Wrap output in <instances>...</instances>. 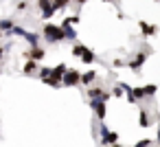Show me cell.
<instances>
[{
  "label": "cell",
  "instance_id": "cell-17",
  "mask_svg": "<svg viewBox=\"0 0 160 147\" xmlns=\"http://www.w3.org/2000/svg\"><path fill=\"white\" fill-rule=\"evenodd\" d=\"M13 27H16V22H13V20H9V18H5V20H0V29L5 31V35H7V33H9V31H11Z\"/></svg>",
  "mask_w": 160,
  "mask_h": 147
},
{
  "label": "cell",
  "instance_id": "cell-26",
  "mask_svg": "<svg viewBox=\"0 0 160 147\" xmlns=\"http://www.w3.org/2000/svg\"><path fill=\"white\" fill-rule=\"evenodd\" d=\"M51 5H53V0H38V7H40L42 11H44V9H48Z\"/></svg>",
  "mask_w": 160,
  "mask_h": 147
},
{
  "label": "cell",
  "instance_id": "cell-36",
  "mask_svg": "<svg viewBox=\"0 0 160 147\" xmlns=\"http://www.w3.org/2000/svg\"><path fill=\"white\" fill-rule=\"evenodd\" d=\"M29 3H35V0H29Z\"/></svg>",
  "mask_w": 160,
  "mask_h": 147
},
{
  "label": "cell",
  "instance_id": "cell-22",
  "mask_svg": "<svg viewBox=\"0 0 160 147\" xmlns=\"http://www.w3.org/2000/svg\"><path fill=\"white\" fill-rule=\"evenodd\" d=\"M123 92H125L123 84H114V88H112V94H114V97H123Z\"/></svg>",
  "mask_w": 160,
  "mask_h": 147
},
{
  "label": "cell",
  "instance_id": "cell-20",
  "mask_svg": "<svg viewBox=\"0 0 160 147\" xmlns=\"http://www.w3.org/2000/svg\"><path fill=\"white\" fill-rule=\"evenodd\" d=\"M145 92H147V97H156L158 86H156V84H147V86H145Z\"/></svg>",
  "mask_w": 160,
  "mask_h": 147
},
{
  "label": "cell",
  "instance_id": "cell-27",
  "mask_svg": "<svg viewBox=\"0 0 160 147\" xmlns=\"http://www.w3.org/2000/svg\"><path fill=\"white\" fill-rule=\"evenodd\" d=\"M112 66H114V68H123V66H127V62H125V59H121V57H116V59L112 62Z\"/></svg>",
  "mask_w": 160,
  "mask_h": 147
},
{
  "label": "cell",
  "instance_id": "cell-30",
  "mask_svg": "<svg viewBox=\"0 0 160 147\" xmlns=\"http://www.w3.org/2000/svg\"><path fill=\"white\" fill-rule=\"evenodd\" d=\"M99 132H101V136H105V134H108V132H112V129H110V127H108V125L101 121V125H99Z\"/></svg>",
  "mask_w": 160,
  "mask_h": 147
},
{
  "label": "cell",
  "instance_id": "cell-15",
  "mask_svg": "<svg viewBox=\"0 0 160 147\" xmlns=\"http://www.w3.org/2000/svg\"><path fill=\"white\" fill-rule=\"evenodd\" d=\"M24 40L31 44V46H38V42H40V35L35 33V31H27V35H24Z\"/></svg>",
  "mask_w": 160,
  "mask_h": 147
},
{
  "label": "cell",
  "instance_id": "cell-21",
  "mask_svg": "<svg viewBox=\"0 0 160 147\" xmlns=\"http://www.w3.org/2000/svg\"><path fill=\"white\" fill-rule=\"evenodd\" d=\"M134 97H136L138 101H145V99H147V92H145V88H134Z\"/></svg>",
  "mask_w": 160,
  "mask_h": 147
},
{
  "label": "cell",
  "instance_id": "cell-3",
  "mask_svg": "<svg viewBox=\"0 0 160 147\" xmlns=\"http://www.w3.org/2000/svg\"><path fill=\"white\" fill-rule=\"evenodd\" d=\"M86 94H88V99H103V101H110V97H114L112 92H105V90L99 88V86H90V88L86 90Z\"/></svg>",
  "mask_w": 160,
  "mask_h": 147
},
{
  "label": "cell",
  "instance_id": "cell-14",
  "mask_svg": "<svg viewBox=\"0 0 160 147\" xmlns=\"http://www.w3.org/2000/svg\"><path fill=\"white\" fill-rule=\"evenodd\" d=\"M57 11H59V9H57V7H55V3H53L48 9H44V11H42V20H51V18H53Z\"/></svg>",
  "mask_w": 160,
  "mask_h": 147
},
{
  "label": "cell",
  "instance_id": "cell-33",
  "mask_svg": "<svg viewBox=\"0 0 160 147\" xmlns=\"http://www.w3.org/2000/svg\"><path fill=\"white\" fill-rule=\"evenodd\" d=\"M110 147H123V145H121V143H114V145H110Z\"/></svg>",
  "mask_w": 160,
  "mask_h": 147
},
{
  "label": "cell",
  "instance_id": "cell-16",
  "mask_svg": "<svg viewBox=\"0 0 160 147\" xmlns=\"http://www.w3.org/2000/svg\"><path fill=\"white\" fill-rule=\"evenodd\" d=\"M81 62H83V64H92V62H97V55H94V51L86 48V53L81 55Z\"/></svg>",
  "mask_w": 160,
  "mask_h": 147
},
{
  "label": "cell",
  "instance_id": "cell-13",
  "mask_svg": "<svg viewBox=\"0 0 160 147\" xmlns=\"http://www.w3.org/2000/svg\"><path fill=\"white\" fill-rule=\"evenodd\" d=\"M62 27H64V33H66V40H77V31H75V27L68 22V20H64L62 22Z\"/></svg>",
  "mask_w": 160,
  "mask_h": 147
},
{
  "label": "cell",
  "instance_id": "cell-11",
  "mask_svg": "<svg viewBox=\"0 0 160 147\" xmlns=\"http://www.w3.org/2000/svg\"><path fill=\"white\" fill-rule=\"evenodd\" d=\"M22 73H24V75H29V77H31V75H35V73H38V59H27V62H24Z\"/></svg>",
  "mask_w": 160,
  "mask_h": 147
},
{
  "label": "cell",
  "instance_id": "cell-8",
  "mask_svg": "<svg viewBox=\"0 0 160 147\" xmlns=\"http://www.w3.org/2000/svg\"><path fill=\"white\" fill-rule=\"evenodd\" d=\"M97 79H99V73H97V70H86V73H81V84H83V86H92Z\"/></svg>",
  "mask_w": 160,
  "mask_h": 147
},
{
  "label": "cell",
  "instance_id": "cell-2",
  "mask_svg": "<svg viewBox=\"0 0 160 147\" xmlns=\"http://www.w3.org/2000/svg\"><path fill=\"white\" fill-rule=\"evenodd\" d=\"M145 62H147V51H138V53L127 62V68H129L134 75H140V68H142Z\"/></svg>",
  "mask_w": 160,
  "mask_h": 147
},
{
  "label": "cell",
  "instance_id": "cell-10",
  "mask_svg": "<svg viewBox=\"0 0 160 147\" xmlns=\"http://www.w3.org/2000/svg\"><path fill=\"white\" fill-rule=\"evenodd\" d=\"M138 125H140V127H149V125H151V119H149L147 108H140V110H138Z\"/></svg>",
  "mask_w": 160,
  "mask_h": 147
},
{
  "label": "cell",
  "instance_id": "cell-34",
  "mask_svg": "<svg viewBox=\"0 0 160 147\" xmlns=\"http://www.w3.org/2000/svg\"><path fill=\"white\" fill-rule=\"evenodd\" d=\"M103 3H110V5H114V0H103Z\"/></svg>",
  "mask_w": 160,
  "mask_h": 147
},
{
  "label": "cell",
  "instance_id": "cell-9",
  "mask_svg": "<svg viewBox=\"0 0 160 147\" xmlns=\"http://www.w3.org/2000/svg\"><path fill=\"white\" fill-rule=\"evenodd\" d=\"M66 70H68V66H66V64H57V66L53 68V75H51V77L64 84V75H66Z\"/></svg>",
  "mask_w": 160,
  "mask_h": 147
},
{
  "label": "cell",
  "instance_id": "cell-18",
  "mask_svg": "<svg viewBox=\"0 0 160 147\" xmlns=\"http://www.w3.org/2000/svg\"><path fill=\"white\" fill-rule=\"evenodd\" d=\"M7 35H9V38H24V35H27V31H24L22 27H13Z\"/></svg>",
  "mask_w": 160,
  "mask_h": 147
},
{
  "label": "cell",
  "instance_id": "cell-25",
  "mask_svg": "<svg viewBox=\"0 0 160 147\" xmlns=\"http://www.w3.org/2000/svg\"><path fill=\"white\" fill-rule=\"evenodd\" d=\"M53 3H55L57 9H64V7H68V5L72 3V0H53Z\"/></svg>",
  "mask_w": 160,
  "mask_h": 147
},
{
  "label": "cell",
  "instance_id": "cell-7",
  "mask_svg": "<svg viewBox=\"0 0 160 147\" xmlns=\"http://www.w3.org/2000/svg\"><path fill=\"white\" fill-rule=\"evenodd\" d=\"M138 27H140V31H142V38H151V35L158 33V27H156V24H147L145 20H138Z\"/></svg>",
  "mask_w": 160,
  "mask_h": 147
},
{
  "label": "cell",
  "instance_id": "cell-1",
  "mask_svg": "<svg viewBox=\"0 0 160 147\" xmlns=\"http://www.w3.org/2000/svg\"><path fill=\"white\" fill-rule=\"evenodd\" d=\"M42 35H44V40L48 42V44H59L62 40H66V33H64V27L59 24H51V22H46L44 24V29H42Z\"/></svg>",
  "mask_w": 160,
  "mask_h": 147
},
{
  "label": "cell",
  "instance_id": "cell-31",
  "mask_svg": "<svg viewBox=\"0 0 160 147\" xmlns=\"http://www.w3.org/2000/svg\"><path fill=\"white\" fill-rule=\"evenodd\" d=\"M5 51H9V46H5V48H2V46H0V59H2V57H5Z\"/></svg>",
  "mask_w": 160,
  "mask_h": 147
},
{
  "label": "cell",
  "instance_id": "cell-19",
  "mask_svg": "<svg viewBox=\"0 0 160 147\" xmlns=\"http://www.w3.org/2000/svg\"><path fill=\"white\" fill-rule=\"evenodd\" d=\"M83 53H86V46H83V44H75V46H72V55H75V57H79V59H81V55H83Z\"/></svg>",
  "mask_w": 160,
  "mask_h": 147
},
{
  "label": "cell",
  "instance_id": "cell-6",
  "mask_svg": "<svg viewBox=\"0 0 160 147\" xmlns=\"http://www.w3.org/2000/svg\"><path fill=\"white\" fill-rule=\"evenodd\" d=\"M44 57H46V51L40 48V46H31V48L24 53V59H38V62H42Z\"/></svg>",
  "mask_w": 160,
  "mask_h": 147
},
{
  "label": "cell",
  "instance_id": "cell-35",
  "mask_svg": "<svg viewBox=\"0 0 160 147\" xmlns=\"http://www.w3.org/2000/svg\"><path fill=\"white\" fill-rule=\"evenodd\" d=\"M153 3H160V0H153Z\"/></svg>",
  "mask_w": 160,
  "mask_h": 147
},
{
  "label": "cell",
  "instance_id": "cell-29",
  "mask_svg": "<svg viewBox=\"0 0 160 147\" xmlns=\"http://www.w3.org/2000/svg\"><path fill=\"white\" fill-rule=\"evenodd\" d=\"M66 20H68V22H70V24H72V27H77V24H79V22H81V18H79V16H68V18H66Z\"/></svg>",
  "mask_w": 160,
  "mask_h": 147
},
{
  "label": "cell",
  "instance_id": "cell-24",
  "mask_svg": "<svg viewBox=\"0 0 160 147\" xmlns=\"http://www.w3.org/2000/svg\"><path fill=\"white\" fill-rule=\"evenodd\" d=\"M51 75H53V68H42V70H40V79H42V81L48 79Z\"/></svg>",
  "mask_w": 160,
  "mask_h": 147
},
{
  "label": "cell",
  "instance_id": "cell-12",
  "mask_svg": "<svg viewBox=\"0 0 160 147\" xmlns=\"http://www.w3.org/2000/svg\"><path fill=\"white\" fill-rule=\"evenodd\" d=\"M114 143H118V134H116V132H108L105 136H101V145H103V147H110V145H114Z\"/></svg>",
  "mask_w": 160,
  "mask_h": 147
},
{
  "label": "cell",
  "instance_id": "cell-23",
  "mask_svg": "<svg viewBox=\"0 0 160 147\" xmlns=\"http://www.w3.org/2000/svg\"><path fill=\"white\" fill-rule=\"evenodd\" d=\"M151 143H153L151 138H140L138 143H134V147H151Z\"/></svg>",
  "mask_w": 160,
  "mask_h": 147
},
{
  "label": "cell",
  "instance_id": "cell-5",
  "mask_svg": "<svg viewBox=\"0 0 160 147\" xmlns=\"http://www.w3.org/2000/svg\"><path fill=\"white\" fill-rule=\"evenodd\" d=\"M105 103H108V101H103V99H90V108L94 110V114H97L99 121L105 119V112H108V110H105V108H108Z\"/></svg>",
  "mask_w": 160,
  "mask_h": 147
},
{
  "label": "cell",
  "instance_id": "cell-4",
  "mask_svg": "<svg viewBox=\"0 0 160 147\" xmlns=\"http://www.w3.org/2000/svg\"><path fill=\"white\" fill-rule=\"evenodd\" d=\"M81 84V73L79 70H75V68H68L66 70V75H64V86H79Z\"/></svg>",
  "mask_w": 160,
  "mask_h": 147
},
{
  "label": "cell",
  "instance_id": "cell-28",
  "mask_svg": "<svg viewBox=\"0 0 160 147\" xmlns=\"http://www.w3.org/2000/svg\"><path fill=\"white\" fill-rule=\"evenodd\" d=\"M27 7H29V0H20V3L16 5V9H18V11H27Z\"/></svg>",
  "mask_w": 160,
  "mask_h": 147
},
{
  "label": "cell",
  "instance_id": "cell-32",
  "mask_svg": "<svg viewBox=\"0 0 160 147\" xmlns=\"http://www.w3.org/2000/svg\"><path fill=\"white\" fill-rule=\"evenodd\" d=\"M72 3H75V5H79V7H81V5H86V3H88V0H72Z\"/></svg>",
  "mask_w": 160,
  "mask_h": 147
}]
</instances>
